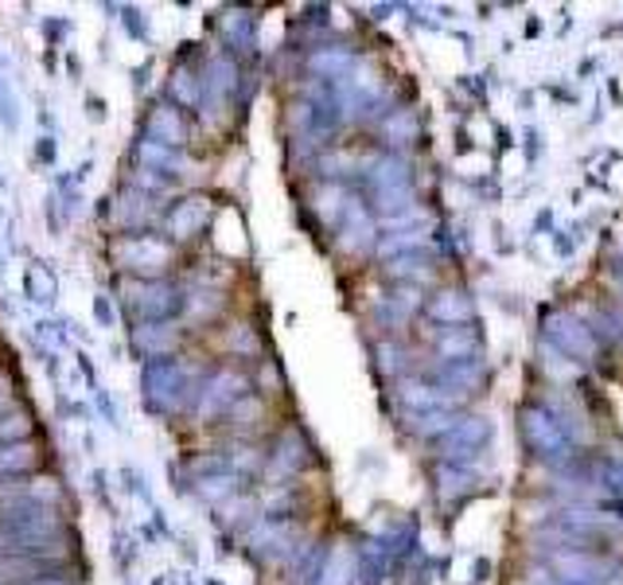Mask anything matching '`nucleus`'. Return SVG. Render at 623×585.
Returning a JSON list of instances; mask_svg holds the SVG:
<instances>
[{
	"instance_id": "nucleus-1",
	"label": "nucleus",
	"mask_w": 623,
	"mask_h": 585,
	"mask_svg": "<svg viewBox=\"0 0 623 585\" xmlns=\"http://www.w3.org/2000/svg\"><path fill=\"white\" fill-rule=\"evenodd\" d=\"M141 390L145 406L153 413H180L188 402H196L199 390L191 387V371L180 360H153L141 371Z\"/></svg>"
},
{
	"instance_id": "nucleus-2",
	"label": "nucleus",
	"mask_w": 623,
	"mask_h": 585,
	"mask_svg": "<svg viewBox=\"0 0 623 585\" xmlns=\"http://www.w3.org/2000/svg\"><path fill=\"white\" fill-rule=\"evenodd\" d=\"M522 438H526L530 453L546 461V465H569L572 461V441L565 433V426L557 422L546 406H526L522 410Z\"/></svg>"
},
{
	"instance_id": "nucleus-3",
	"label": "nucleus",
	"mask_w": 623,
	"mask_h": 585,
	"mask_svg": "<svg viewBox=\"0 0 623 585\" xmlns=\"http://www.w3.org/2000/svg\"><path fill=\"white\" fill-rule=\"evenodd\" d=\"M113 258L121 269H133L141 282H160L171 266V246L156 234H125V239L113 246Z\"/></svg>"
},
{
	"instance_id": "nucleus-4",
	"label": "nucleus",
	"mask_w": 623,
	"mask_h": 585,
	"mask_svg": "<svg viewBox=\"0 0 623 585\" xmlns=\"http://www.w3.org/2000/svg\"><path fill=\"white\" fill-rule=\"evenodd\" d=\"M549 566L557 570V582L565 585H623V562L600 559V554L565 551L554 554Z\"/></svg>"
},
{
	"instance_id": "nucleus-5",
	"label": "nucleus",
	"mask_w": 623,
	"mask_h": 585,
	"mask_svg": "<svg viewBox=\"0 0 623 585\" xmlns=\"http://www.w3.org/2000/svg\"><path fill=\"white\" fill-rule=\"evenodd\" d=\"M370 191H375V207L393 216V211H410L413 207V184L410 168L398 156H382V161L370 168Z\"/></svg>"
},
{
	"instance_id": "nucleus-6",
	"label": "nucleus",
	"mask_w": 623,
	"mask_h": 585,
	"mask_svg": "<svg viewBox=\"0 0 623 585\" xmlns=\"http://www.w3.org/2000/svg\"><path fill=\"white\" fill-rule=\"evenodd\" d=\"M546 336L554 340L557 352H565L572 363H592L600 352V340L581 317H572V312H546Z\"/></svg>"
},
{
	"instance_id": "nucleus-7",
	"label": "nucleus",
	"mask_w": 623,
	"mask_h": 585,
	"mask_svg": "<svg viewBox=\"0 0 623 585\" xmlns=\"http://www.w3.org/2000/svg\"><path fill=\"white\" fill-rule=\"evenodd\" d=\"M246 375L242 371H234V367H222V371H214L211 379L199 387V418H222V413H231L234 410V402H242L246 398Z\"/></svg>"
},
{
	"instance_id": "nucleus-8",
	"label": "nucleus",
	"mask_w": 623,
	"mask_h": 585,
	"mask_svg": "<svg viewBox=\"0 0 623 585\" xmlns=\"http://www.w3.org/2000/svg\"><path fill=\"white\" fill-rule=\"evenodd\" d=\"M199 82H203V113L207 118H219L226 106H231L234 90H238V67H234L231 55H211L203 67V75H199Z\"/></svg>"
},
{
	"instance_id": "nucleus-9",
	"label": "nucleus",
	"mask_w": 623,
	"mask_h": 585,
	"mask_svg": "<svg viewBox=\"0 0 623 585\" xmlns=\"http://www.w3.org/2000/svg\"><path fill=\"white\" fill-rule=\"evenodd\" d=\"M63 484L55 476H27V481H9L0 488V508H47L59 511Z\"/></svg>"
},
{
	"instance_id": "nucleus-10",
	"label": "nucleus",
	"mask_w": 623,
	"mask_h": 585,
	"mask_svg": "<svg viewBox=\"0 0 623 585\" xmlns=\"http://www.w3.org/2000/svg\"><path fill=\"white\" fill-rule=\"evenodd\" d=\"M129 305H133L145 320H171L183 309V297L168 277H160V282H133Z\"/></svg>"
},
{
	"instance_id": "nucleus-11",
	"label": "nucleus",
	"mask_w": 623,
	"mask_h": 585,
	"mask_svg": "<svg viewBox=\"0 0 623 585\" xmlns=\"http://www.w3.org/2000/svg\"><path fill=\"white\" fill-rule=\"evenodd\" d=\"M129 347L137 355H145L148 363L153 360H171V352L180 347V328L171 320H141L129 336Z\"/></svg>"
},
{
	"instance_id": "nucleus-12",
	"label": "nucleus",
	"mask_w": 623,
	"mask_h": 585,
	"mask_svg": "<svg viewBox=\"0 0 623 585\" xmlns=\"http://www.w3.org/2000/svg\"><path fill=\"white\" fill-rule=\"evenodd\" d=\"M211 223V203L203 196H188L180 203L168 207V216H164V231H168L171 242H191L196 234L207 231Z\"/></svg>"
},
{
	"instance_id": "nucleus-13",
	"label": "nucleus",
	"mask_w": 623,
	"mask_h": 585,
	"mask_svg": "<svg viewBox=\"0 0 623 585\" xmlns=\"http://www.w3.org/2000/svg\"><path fill=\"white\" fill-rule=\"evenodd\" d=\"M375 219H370V211L359 203V199H347V207H343V223H340V250H347V254H363V250L375 246Z\"/></svg>"
},
{
	"instance_id": "nucleus-14",
	"label": "nucleus",
	"mask_w": 623,
	"mask_h": 585,
	"mask_svg": "<svg viewBox=\"0 0 623 585\" xmlns=\"http://www.w3.org/2000/svg\"><path fill=\"white\" fill-rule=\"evenodd\" d=\"M145 137L160 141V145H168V148L188 145V118L180 113V106L156 102L153 113H148V121H145Z\"/></svg>"
},
{
	"instance_id": "nucleus-15",
	"label": "nucleus",
	"mask_w": 623,
	"mask_h": 585,
	"mask_svg": "<svg viewBox=\"0 0 623 585\" xmlns=\"http://www.w3.org/2000/svg\"><path fill=\"white\" fill-rule=\"evenodd\" d=\"M491 438V422L487 418H456V426L444 433V456L448 461H464L476 453L483 441Z\"/></svg>"
},
{
	"instance_id": "nucleus-16",
	"label": "nucleus",
	"mask_w": 623,
	"mask_h": 585,
	"mask_svg": "<svg viewBox=\"0 0 623 585\" xmlns=\"http://www.w3.org/2000/svg\"><path fill=\"white\" fill-rule=\"evenodd\" d=\"M137 164L141 168H148V173H160V176H183V168H188V156L180 153V148H168L160 145V141H148L141 137L137 141Z\"/></svg>"
},
{
	"instance_id": "nucleus-17",
	"label": "nucleus",
	"mask_w": 623,
	"mask_h": 585,
	"mask_svg": "<svg viewBox=\"0 0 623 585\" xmlns=\"http://www.w3.org/2000/svg\"><path fill=\"white\" fill-rule=\"evenodd\" d=\"M40 465V445L35 441H16V445H0V473L4 476H27Z\"/></svg>"
},
{
	"instance_id": "nucleus-18",
	"label": "nucleus",
	"mask_w": 623,
	"mask_h": 585,
	"mask_svg": "<svg viewBox=\"0 0 623 585\" xmlns=\"http://www.w3.org/2000/svg\"><path fill=\"white\" fill-rule=\"evenodd\" d=\"M308 456H304V441H300L297 430H285L281 438H277V449L274 456H269V465H274L277 476H292L300 473V465H304Z\"/></svg>"
},
{
	"instance_id": "nucleus-19",
	"label": "nucleus",
	"mask_w": 623,
	"mask_h": 585,
	"mask_svg": "<svg viewBox=\"0 0 623 585\" xmlns=\"http://www.w3.org/2000/svg\"><path fill=\"white\" fill-rule=\"evenodd\" d=\"M24 292H27V301H35V305H55L59 282H55L47 262H32V266L24 269Z\"/></svg>"
},
{
	"instance_id": "nucleus-20",
	"label": "nucleus",
	"mask_w": 623,
	"mask_h": 585,
	"mask_svg": "<svg viewBox=\"0 0 623 585\" xmlns=\"http://www.w3.org/2000/svg\"><path fill=\"white\" fill-rule=\"evenodd\" d=\"M429 317L441 320V324H448V328H456V320H460V324H468V320H471V301L464 297V292L448 289V292H441L433 305H429Z\"/></svg>"
},
{
	"instance_id": "nucleus-21",
	"label": "nucleus",
	"mask_w": 623,
	"mask_h": 585,
	"mask_svg": "<svg viewBox=\"0 0 623 585\" xmlns=\"http://www.w3.org/2000/svg\"><path fill=\"white\" fill-rule=\"evenodd\" d=\"M479 352V336L471 328H448L441 336V355L444 363H464V360H476Z\"/></svg>"
},
{
	"instance_id": "nucleus-22",
	"label": "nucleus",
	"mask_w": 623,
	"mask_h": 585,
	"mask_svg": "<svg viewBox=\"0 0 623 585\" xmlns=\"http://www.w3.org/2000/svg\"><path fill=\"white\" fill-rule=\"evenodd\" d=\"M168 90H171V106H191V110H196V106L203 102V82H199V75H191L188 67L171 70Z\"/></svg>"
},
{
	"instance_id": "nucleus-23",
	"label": "nucleus",
	"mask_w": 623,
	"mask_h": 585,
	"mask_svg": "<svg viewBox=\"0 0 623 585\" xmlns=\"http://www.w3.org/2000/svg\"><path fill=\"white\" fill-rule=\"evenodd\" d=\"M355 574V554L347 547H332L324 562H320V585H347Z\"/></svg>"
},
{
	"instance_id": "nucleus-24",
	"label": "nucleus",
	"mask_w": 623,
	"mask_h": 585,
	"mask_svg": "<svg viewBox=\"0 0 623 585\" xmlns=\"http://www.w3.org/2000/svg\"><path fill=\"white\" fill-rule=\"evenodd\" d=\"M222 32L238 52H249L254 44V16L249 12H222Z\"/></svg>"
},
{
	"instance_id": "nucleus-25",
	"label": "nucleus",
	"mask_w": 623,
	"mask_h": 585,
	"mask_svg": "<svg viewBox=\"0 0 623 585\" xmlns=\"http://www.w3.org/2000/svg\"><path fill=\"white\" fill-rule=\"evenodd\" d=\"M234 481H238V476H234L231 468H222V473L196 476V492L203 499H211V504H219V499H231L234 496Z\"/></svg>"
},
{
	"instance_id": "nucleus-26",
	"label": "nucleus",
	"mask_w": 623,
	"mask_h": 585,
	"mask_svg": "<svg viewBox=\"0 0 623 585\" xmlns=\"http://www.w3.org/2000/svg\"><path fill=\"white\" fill-rule=\"evenodd\" d=\"M390 274L402 277V282H429L433 277V262L421 250H413V254H402V258L390 262Z\"/></svg>"
},
{
	"instance_id": "nucleus-27",
	"label": "nucleus",
	"mask_w": 623,
	"mask_h": 585,
	"mask_svg": "<svg viewBox=\"0 0 623 585\" xmlns=\"http://www.w3.org/2000/svg\"><path fill=\"white\" fill-rule=\"evenodd\" d=\"M16 441H32V413L4 410L0 413V445H16Z\"/></svg>"
},
{
	"instance_id": "nucleus-28",
	"label": "nucleus",
	"mask_w": 623,
	"mask_h": 585,
	"mask_svg": "<svg viewBox=\"0 0 623 585\" xmlns=\"http://www.w3.org/2000/svg\"><path fill=\"white\" fill-rule=\"evenodd\" d=\"M222 305H226V301H222L219 289H196L188 301H183V309H188L191 320H211V317H219Z\"/></svg>"
},
{
	"instance_id": "nucleus-29",
	"label": "nucleus",
	"mask_w": 623,
	"mask_h": 585,
	"mask_svg": "<svg viewBox=\"0 0 623 585\" xmlns=\"http://www.w3.org/2000/svg\"><path fill=\"white\" fill-rule=\"evenodd\" d=\"M222 347H226V352L231 355H257V332L249 324H234L231 332H226V336H222Z\"/></svg>"
},
{
	"instance_id": "nucleus-30",
	"label": "nucleus",
	"mask_w": 623,
	"mask_h": 585,
	"mask_svg": "<svg viewBox=\"0 0 623 585\" xmlns=\"http://www.w3.org/2000/svg\"><path fill=\"white\" fill-rule=\"evenodd\" d=\"M0 121H4L12 133L20 130V98L16 90L9 87V78H0Z\"/></svg>"
},
{
	"instance_id": "nucleus-31",
	"label": "nucleus",
	"mask_w": 623,
	"mask_h": 585,
	"mask_svg": "<svg viewBox=\"0 0 623 585\" xmlns=\"http://www.w3.org/2000/svg\"><path fill=\"white\" fill-rule=\"evenodd\" d=\"M226 456V465H231V473L234 476H242V473H254L257 465H262V456H257V449H249V445H238L234 453H222Z\"/></svg>"
},
{
	"instance_id": "nucleus-32",
	"label": "nucleus",
	"mask_w": 623,
	"mask_h": 585,
	"mask_svg": "<svg viewBox=\"0 0 623 585\" xmlns=\"http://www.w3.org/2000/svg\"><path fill=\"white\" fill-rule=\"evenodd\" d=\"M436 481H441V499L448 496V492H453V484H456V496H460V492H468L471 473H468V468H453V465H444Z\"/></svg>"
},
{
	"instance_id": "nucleus-33",
	"label": "nucleus",
	"mask_w": 623,
	"mask_h": 585,
	"mask_svg": "<svg viewBox=\"0 0 623 585\" xmlns=\"http://www.w3.org/2000/svg\"><path fill=\"white\" fill-rule=\"evenodd\" d=\"M94 320L102 332H110V328H118V309H113V301L105 297V292H98L94 297Z\"/></svg>"
},
{
	"instance_id": "nucleus-34",
	"label": "nucleus",
	"mask_w": 623,
	"mask_h": 585,
	"mask_svg": "<svg viewBox=\"0 0 623 585\" xmlns=\"http://www.w3.org/2000/svg\"><path fill=\"white\" fill-rule=\"evenodd\" d=\"M378 367L390 375V371H402L405 367V352L402 347H393V344H378Z\"/></svg>"
},
{
	"instance_id": "nucleus-35",
	"label": "nucleus",
	"mask_w": 623,
	"mask_h": 585,
	"mask_svg": "<svg viewBox=\"0 0 623 585\" xmlns=\"http://www.w3.org/2000/svg\"><path fill=\"white\" fill-rule=\"evenodd\" d=\"M125 27H129V35H137V40H145V12L141 9H125Z\"/></svg>"
},
{
	"instance_id": "nucleus-36",
	"label": "nucleus",
	"mask_w": 623,
	"mask_h": 585,
	"mask_svg": "<svg viewBox=\"0 0 623 585\" xmlns=\"http://www.w3.org/2000/svg\"><path fill=\"white\" fill-rule=\"evenodd\" d=\"M121 476H125V492H137V496H141V499H148V488H145V476H141V473H137V468H125V473H121Z\"/></svg>"
},
{
	"instance_id": "nucleus-37",
	"label": "nucleus",
	"mask_w": 623,
	"mask_h": 585,
	"mask_svg": "<svg viewBox=\"0 0 623 585\" xmlns=\"http://www.w3.org/2000/svg\"><path fill=\"white\" fill-rule=\"evenodd\" d=\"M98 410L105 413V422H110V426H118V410H113V398L105 395V390H98Z\"/></svg>"
},
{
	"instance_id": "nucleus-38",
	"label": "nucleus",
	"mask_w": 623,
	"mask_h": 585,
	"mask_svg": "<svg viewBox=\"0 0 623 585\" xmlns=\"http://www.w3.org/2000/svg\"><path fill=\"white\" fill-rule=\"evenodd\" d=\"M35 156H40L43 164H55V141L52 137H40V145H35Z\"/></svg>"
},
{
	"instance_id": "nucleus-39",
	"label": "nucleus",
	"mask_w": 623,
	"mask_h": 585,
	"mask_svg": "<svg viewBox=\"0 0 623 585\" xmlns=\"http://www.w3.org/2000/svg\"><path fill=\"white\" fill-rule=\"evenodd\" d=\"M9 406H12V379L9 375H0V413L9 410Z\"/></svg>"
},
{
	"instance_id": "nucleus-40",
	"label": "nucleus",
	"mask_w": 623,
	"mask_h": 585,
	"mask_svg": "<svg viewBox=\"0 0 623 585\" xmlns=\"http://www.w3.org/2000/svg\"><path fill=\"white\" fill-rule=\"evenodd\" d=\"M32 585H70L67 577H35Z\"/></svg>"
},
{
	"instance_id": "nucleus-41",
	"label": "nucleus",
	"mask_w": 623,
	"mask_h": 585,
	"mask_svg": "<svg viewBox=\"0 0 623 585\" xmlns=\"http://www.w3.org/2000/svg\"><path fill=\"white\" fill-rule=\"evenodd\" d=\"M90 113H94V118H105V102H98V98H90Z\"/></svg>"
},
{
	"instance_id": "nucleus-42",
	"label": "nucleus",
	"mask_w": 623,
	"mask_h": 585,
	"mask_svg": "<svg viewBox=\"0 0 623 585\" xmlns=\"http://www.w3.org/2000/svg\"><path fill=\"white\" fill-rule=\"evenodd\" d=\"M0 188H4V176H0Z\"/></svg>"
}]
</instances>
